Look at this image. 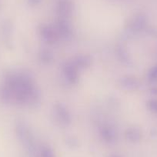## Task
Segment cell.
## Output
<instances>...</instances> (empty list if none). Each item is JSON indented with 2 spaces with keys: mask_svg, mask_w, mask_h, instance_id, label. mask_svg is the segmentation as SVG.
Returning a JSON list of instances; mask_svg holds the SVG:
<instances>
[{
  "mask_svg": "<svg viewBox=\"0 0 157 157\" xmlns=\"http://www.w3.org/2000/svg\"><path fill=\"white\" fill-rule=\"evenodd\" d=\"M41 157H54V155L50 149H45L42 152Z\"/></svg>",
  "mask_w": 157,
  "mask_h": 157,
  "instance_id": "obj_1",
  "label": "cell"
},
{
  "mask_svg": "<svg viewBox=\"0 0 157 157\" xmlns=\"http://www.w3.org/2000/svg\"><path fill=\"white\" fill-rule=\"evenodd\" d=\"M152 107H153L154 109L157 111V102H153V103H152Z\"/></svg>",
  "mask_w": 157,
  "mask_h": 157,
  "instance_id": "obj_2",
  "label": "cell"
}]
</instances>
